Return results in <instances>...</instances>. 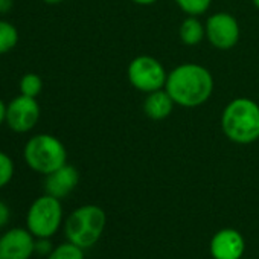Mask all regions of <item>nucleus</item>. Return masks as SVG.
Masks as SVG:
<instances>
[{
    "label": "nucleus",
    "mask_w": 259,
    "mask_h": 259,
    "mask_svg": "<svg viewBox=\"0 0 259 259\" xmlns=\"http://www.w3.org/2000/svg\"><path fill=\"white\" fill-rule=\"evenodd\" d=\"M19 43V31L17 28L7 20L0 19V55L8 54Z\"/></svg>",
    "instance_id": "nucleus-14"
},
{
    "label": "nucleus",
    "mask_w": 259,
    "mask_h": 259,
    "mask_svg": "<svg viewBox=\"0 0 259 259\" xmlns=\"http://www.w3.org/2000/svg\"><path fill=\"white\" fill-rule=\"evenodd\" d=\"M176 4L185 14L198 17L207 13L212 5V0H176Z\"/></svg>",
    "instance_id": "nucleus-17"
},
{
    "label": "nucleus",
    "mask_w": 259,
    "mask_h": 259,
    "mask_svg": "<svg viewBox=\"0 0 259 259\" xmlns=\"http://www.w3.org/2000/svg\"><path fill=\"white\" fill-rule=\"evenodd\" d=\"M179 37L183 45L197 46L206 38V28L197 17L188 16L179 28Z\"/></svg>",
    "instance_id": "nucleus-13"
},
{
    "label": "nucleus",
    "mask_w": 259,
    "mask_h": 259,
    "mask_svg": "<svg viewBox=\"0 0 259 259\" xmlns=\"http://www.w3.org/2000/svg\"><path fill=\"white\" fill-rule=\"evenodd\" d=\"M133 4L136 5H141V7H150V5H154L159 0H132Z\"/></svg>",
    "instance_id": "nucleus-23"
},
{
    "label": "nucleus",
    "mask_w": 259,
    "mask_h": 259,
    "mask_svg": "<svg viewBox=\"0 0 259 259\" xmlns=\"http://www.w3.org/2000/svg\"><path fill=\"white\" fill-rule=\"evenodd\" d=\"M41 2H45L46 5H60L64 0H41Z\"/></svg>",
    "instance_id": "nucleus-24"
},
{
    "label": "nucleus",
    "mask_w": 259,
    "mask_h": 259,
    "mask_svg": "<svg viewBox=\"0 0 259 259\" xmlns=\"http://www.w3.org/2000/svg\"><path fill=\"white\" fill-rule=\"evenodd\" d=\"M48 259H85V254H84V248L67 241V242L57 245L51 251Z\"/></svg>",
    "instance_id": "nucleus-15"
},
{
    "label": "nucleus",
    "mask_w": 259,
    "mask_h": 259,
    "mask_svg": "<svg viewBox=\"0 0 259 259\" xmlns=\"http://www.w3.org/2000/svg\"><path fill=\"white\" fill-rule=\"evenodd\" d=\"M7 104L4 102V99L0 98V125L7 122Z\"/></svg>",
    "instance_id": "nucleus-22"
},
{
    "label": "nucleus",
    "mask_w": 259,
    "mask_h": 259,
    "mask_svg": "<svg viewBox=\"0 0 259 259\" xmlns=\"http://www.w3.org/2000/svg\"><path fill=\"white\" fill-rule=\"evenodd\" d=\"M40 104L35 98L25 95L16 96L7 107V125L14 133L23 135L35 128L40 119Z\"/></svg>",
    "instance_id": "nucleus-8"
},
{
    "label": "nucleus",
    "mask_w": 259,
    "mask_h": 259,
    "mask_svg": "<svg viewBox=\"0 0 259 259\" xmlns=\"http://www.w3.org/2000/svg\"><path fill=\"white\" fill-rule=\"evenodd\" d=\"M14 171L16 168H14L13 159L7 153L0 151V189L11 183L14 177Z\"/></svg>",
    "instance_id": "nucleus-18"
},
{
    "label": "nucleus",
    "mask_w": 259,
    "mask_h": 259,
    "mask_svg": "<svg viewBox=\"0 0 259 259\" xmlns=\"http://www.w3.org/2000/svg\"><path fill=\"white\" fill-rule=\"evenodd\" d=\"M63 224L60 198L45 194L32 201L26 213V229L35 238H52Z\"/></svg>",
    "instance_id": "nucleus-5"
},
{
    "label": "nucleus",
    "mask_w": 259,
    "mask_h": 259,
    "mask_svg": "<svg viewBox=\"0 0 259 259\" xmlns=\"http://www.w3.org/2000/svg\"><path fill=\"white\" fill-rule=\"evenodd\" d=\"M128 81L136 90L142 93H151L165 89L168 72L163 64L150 55H139L133 58L126 69Z\"/></svg>",
    "instance_id": "nucleus-6"
},
{
    "label": "nucleus",
    "mask_w": 259,
    "mask_h": 259,
    "mask_svg": "<svg viewBox=\"0 0 259 259\" xmlns=\"http://www.w3.org/2000/svg\"><path fill=\"white\" fill-rule=\"evenodd\" d=\"M54 248L55 247L52 245V242H51L49 238H35V253L37 254L48 257Z\"/></svg>",
    "instance_id": "nucleus-19"
},
{
    "label": "nucleus",
    "mask_w": 259,
    "mask_h": 259,
    "mask_svg": "<svg viewBox=\"0 0 259 259\" xmlns=\"http://www.w3.org/2000/svg\"><path fill=\"white\" fill-rule=\"evenodd\" d=\"M209 251L213 259H241L245 251V239L235 229H221L212 236Z\"/></svg>",
    "instance_id": "nucleus-10"
},
{
    "label": "nucleus",
    "mask_w": 259,
    "mask_h": 259,
    "mask_svg": "<svg viewBox=\"0 0 259 259\" xmlns=\"http://www.w3.org/2000/svg\"><path fill=\"white\" fill-rule=\"evenodd\" d=\"M14 0H0V16H5L13 10Z\"/></svg>",
    "instance_id": "nucleus-21"
},
{
    "label": "nucleus",
    "mask_w": 259,
    "mask_h": 259,
    "mask_svg": "<svg viewBox=\"0 0 259 259\" xmlns=\"http://www.w3.org/2000/svg\"><path fill=\"white\" fill-rule=\"evenodd\" d=\"M251 2H253V5L259 10V0H251Z\"/></svg>",
    "instance_id": "nucleus-25"
},
{
    "label": "nucleus",
    "mask_w": 259,
    "mask_h": 259,
    "mask_svg": "<svg viewBox=\"0 0 259 259\" xmlns=\"http://www.w3.org/2000/svg\"><path fill=\"white\" fill-rule=\"evenodd\" d=\"M23 159L32 171L48 176L67 163V151L60 139L41 133L28 139L23 148Z\"/></svg>",
    "instance_id": "nucleus-4"
},
{
    "label": "nucleus",
    "mask_w": 259,
    "mask_h": 259,
    "mask_svg": "<svg viewBox=\"0 0 259 259\" xmlns=\"http://www.w3.org/2000/svg\"><path fill=\"white\" fill-rule=\"evenodd\" d=\"M10 218H11V210L8 204L0 200V230L7 227V224L10 223Z\"/></svg>",
    "instance_id": "nucleus-20"
},
{
    "label": "nucleus",
    "mask_w": 259,
    "mask_h": 259,
    "mask_svg": "<svg viewBox=\"0 0 259 259\" xmlns=\"http://www.w3.org/2000/svg\"><path fill=\"white\" fill-rule=\"evenodd\" d=\"M35 253V236L22 227H13L0 236V259H31Z\"/></svg>",
    "instance_id": "nucleus-9"
},
{
    "label": "nucleus",
    "mask_w": 259,
    "mask_h": 259,
    "mask_svg": "<svg viewBox=\"0 0 259 259\" xmlns=\"http://www.w3.org/2000/svg\"><path fill=\"white\" fill-rule=\"evenodd\" d=\"M165 90L176 105L186 108L200 107L213 93V76L201 64L183 63L168 73Z\"/></svg>",
    "instance_id": "nucleus-1"
},
{
    "label": "nucleus",
    "mask_w": 259,
    "mask_h": 259,
    "mask_svg": "<svg viewBox=\"0 0 259 259\" xmlns=\"http://www.w3.org/2000/svg\"><path fill=\"white\" fill-rule=\"evenodd\" d=\"M19 89H20V95L37 98L43 90V79L37 73H26L22 76Z\"/></svg>",
    "instance_id": "nucleus-16"
},
{
    "label": "nucleus",
    "mask_w": 259,
    "mask_h": 259,
    "mask_svg": "<svg viewBox=\"0 0 259 259\" xmlns=\"http://www.w3.org/2000/svg\"><path fill=\"white\" fill-rule=\"evenodd\" d=\"M105 224L107 215L102 207L96 204H84L66 218L64 233L67 241L85 250L101 239Z\"/></svg>",
    "instance_id": "nucleus-3"
},
{
    "label": "nucleus",
    "mask_w": 259,
    "mask_h": 259,
    "mask_svg": "<svg viewBox=\"0 0 259 259\" xmlns=\"http://www.w3.org/2000/svg\"><path fill=\"white\" fill-rule=\"evenodd\" d=\"M206 38L218 51H229L235 48L241 37L238 20L229 13L212 14L206 25Z\"/></svg>",
    "instance_id": "nucleus-7"
},
{
    "label": "nucleus",
    "mask_w": 259,
    "mask_h": 259,
    "mask_svg": "<svg viewBox=\"0 0 259 259\" xmlns=\"http://www.w3.org/2000/svg\"><path fill=\"white\" fill-rule=\"evenodd\" d=\"M79 172L75 166L66 163L57 171L51 172L45 179V191L46 194L55 198H66L72 191L78 186Z\"/></svg>",
    "instance_id": "nucleus-11"
},
{
    "label": "nucleus",
    "mask_w": 259,
    "mask_h": 259,
    "mask_svg": "<svg viewBox=\"0 0 259 259\" xmlns=\"http://www.w3.org/2000/svg\"><path fill=\"white\" fill-rule=\"evenodd\" d=\"M241 259H242V257H241Z\"/></svg>",
    "instance_id": "nucleus-26"
},
{
    "label": "nucleus",
    "mask_w": 259,
    "mask_h": 259,
    "mask_svg": "<svg viewBox=\"0 0 259 259\" xmlns=\"http://www.w3.org/2000/svg\"><path fill=\"white\" fill-rule=\"evenodd\" d=\"M174 105L176 102L172 101L169 93L165 89H160V90L147 93L142 108L147 117L153 120H163L172 113Z\"/></svg>",
    "instance_id": "nucleus-12"
},
{
    "label": "nucleus",
    "mask_w": 259,
    "mask_h": 259,
    "mask_svg": "<svg viewBox=\"0 0 259 259\" xmlns=\"http://www.w3.org/2000/svg\"><path fill=\"white\" fill-rule=\"evenodd\" d=\"M224 136L238 145H248L259 139V105L250 98L232 99L221 113Z\"/></svg>",
    "instance_id": "nucleus-2"
}]
</instances>
